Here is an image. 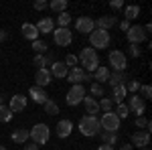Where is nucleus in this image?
Masks as SVG:
<instances>
[{
	"label": "nucleus",
	"instance_id": "1",
	"mask_svg": "<svg viewBox=\"0 0 152 150\" xmlns=\"http://www.w3.org/2000/svg\"><path fill=\"white\" fill-rule=\"evenodd\" d=\"M79 63L83 65V71L85 73H94L97 67H99V57H97V51L91 49V47H87V49H81V53H79Z\"/></svg>",
	"mask_w": 152,
	"mask_h": 150
},
{
	"label": "nucleus",
	"instance_id": "2",
	"mask_svg": "<svg viewBox=\"0 0 152 150\" xmlns=\"http://www.w3.org/2000/svg\"><path fill=\"white\" fill-rule=\"evenodd\" d=\"M99 120L95 116H83L79 120V132L83 136H97L99 134Z\"/></svg>",
	"mask_w": 152,
	"mask_h": 150
},
{
	"label": "nucleus",
	"instance_id": "3",
	"mask_svg": "<svg viewBox=\"0 0 152 150\" xmlns=\"http://www.w3.org/2000/svg\"><path fill=\"white\" fill-rule=\"evenodd\" d=\"M28 138H33V142H35L37 146H41V144L49 142V138H51V130H49L47 124H35L33 130H28Z\"/></svg>",
	"mask_w": 152,
	"mask_h": 150
},
{
	"label": "nucleus",
	"instance_id": "4",
	"mask_svg": "<svg viewBox=\"0 0 152 150\" xmlns=\"http://www.w3.org/2000/svg\"><path fill=\"white\" fill-rule=\"evenodd\" d=\"M89 43H91V49H105L110 45V33L102 29H94L89 33Z\"/></svg>",
	"mask_w": 152,
	"mask_h": 150
},
{
	"label": "nucleus",
	"instance_id": "5",
	"mask_svg": "<svg viewBox=\"0 0 152 150\" xmlns=\"http://www.w3.org/2000/svg\"><path fill=\"white\" fill-rule=\"evenodd\" d=\"M99 128L104 132H118L120 130V118H118L114 112H105L102 118H99Z\"/></svg>",
	"mask_w": 152,
	"mask_h": 150
},
{
	"label": "nucleus",
	"instance_id": "6",
	"mask_svg": "<svg viewBox=\"0 0 152 150\" xmlns=\"http://www.w3.org/2000/svg\"><path fill=\"white\" fill-rule=\"evenodd\" d=\"M107 59H110V65L116 69V73H122V71H126V67H128V57L122 51H110Z\"/></svg>",
	"mask_w": 152,
	"mask_h": 150
},
{
	"label": "nucleus",
	"instance_id": "7",
	"mask_svg": "<svg viewBox=\"0 0 152 150\" xmlns=\"http://www.w3.org/2000/svg\"><path fill=\"white\" fill-rule=\"evenodd\" d=\"M85 87H83L81 83L79 85H71V89L67 91V95H65V102H67V105H77L83 102V97H85Z\"/></svg>",
	"mask_w": 152,
	"mask_h": 150
},
{
	"label": "nucleus",
	"instance_id": "8",
	"mask_svg": "<svg viewBox=\"0 0 152 150\" xmlns=\"http://www.w3.org/2000/svg\"><path fill=\"white\" fill-rule=\"evenodd\" d=\"M126 37H128V41H130V45H140L142 41L146 39V33H144V26H130L128 31H126Z\"/></svg>",
	"mask_w": 152,
	"mask_h": 150
},
{
	"label": "nucleus",
	"instance_id": "9",
	"mask_svg": "<svg viewBox=\"0 0 152 150\" xmlns=\"http://www.w3.org/2000/svg\"><path fill=\"white\" fill-rule=\"evenodd\" d=\"M53 39H55V43H57L59 47H67V45H71L73 35H71L69 29H55V31H53Z\"/></svg>",
	"mask_w": 152,
	"mask_h": 150
},
{
	"label": "nucleus",
	"instance_id": "10",
	"mask_svg": "<svg viewBox=\"0 0 152 150\" xmlns=\"http://www.w3.org/2000/svg\"><path fill=\"white\" fill-rule=\"evenodd\" d=\"M128 110H132L134 114L142 116L144 114V110H146V102L142 100L140 95H132V97H128V105H126Z\"/></svg>",
	"mask_w": 152,
	"mask_h": 150
},
{
	"label": "nucleus",
	"instance_id": "11",
	"mask_svg": "<svg viewBox=\"0 0 152 150\" xmlns=\"http://www.w3.org/2000/svg\"><path fill=\"white\" fill-rule=\"evenodd\" d=\"M75 29H77L79 33H83V35H89V33L95 29V23L89 18V16H79V18L75 20Z\"/></svg>",
	"mask_w": 152,
	"mask_h": 150
},
{
	"label": "nucleus",
	"instance_id": "12",
	"mask_svg": "<svg viewBox=\"0 0 152 150\" xmlns=\"http://www.w3.org/2000/svg\"><path fill=\"white\" fill-rule=\"evenodd\" d=\"M148 144H150V132H134L132 134V146L148 148Z\"/></svg>",
	"mask_w": 152,
	"mask_h": 150
},
{
	"label": "nucleus",
	"instance_id": "13",
	"mask_svg": "<svg viewBox=\"0 0 152 150\" xmlns=\"http://www.w3.org/2000/svg\"><path fill=\"white\" fill-rule=\"evenodd\" d=\"M24 108H26V97L20 95V93H16V95H12L10 97V104H8V110H10L12 114L14 112H23Z\"/></svg>",
	"mask_w": 152,
	"mask_h": 150
},
{
	"label": "nucleus",
	"instance_id": "14",
	"mask_svg": "<svg viewBox=\"0 0 152 150\" xmlns=\"http://www.w3.org/2000/svg\"><path fill=\"white\" fill-rule=\"evenodd\" d=\"M51 79H53V75H51V71L45 67V69H39L35 75V83L37 87H47L49 83H51Z\"/></svg>",
	"mask_w": 152,
	"mask_h": 150
},
{
	"label": "nucleus",
	"instance_id": "15",
	"mask_svg": "<svg viewBox=\"0 0 152 150\" xmlns=\"http://www.w3.org/2000/svg\"><path fill=\"white\" fill-rule=\"evenodd\" d=\"M28 95L33 97V102H35V104H41V105L49 100V95L45 93V89H43V87H37V85H33V87L28 89Z\"/></svg>",
	"mask_w": 152,
	"mask_h": 150
},
{
	"label": "nucleus",
	"instance_id": "16",
	"mask_svg": "<svg viewBox=\"0 0 152 150\" xmlns=\"http://www.w3.org/2000/svg\"><path fill=\"white\" fill-rule=\"evenodd\" d=\"M85 71L81 69V67H73V69H69V73H67V79L73 83V85H79L81 81H85Z\"/></svg>",
	"mask_w": 152,
	"mask_h": 150
},
{
	"label": "nucleus",
	"instance_id": "17",
	"mask_svg": "<svg viewBox=\"0 0 152 150\" xmlns=\"http://www.w3.org/2000/svg\"><path fill=\"white\" fill-rule=\"evenodd\" d=\"M35 26H37V31H39V35H41V33L47 35V33H53V31H55V23H53V18H49V16L41 18L39 24H35Z\"/></svg>",
	"mask_w": 152,
	"mask_h": 150
},
{
	"label": "nucleus",
	"instance_id": "18",
	"mask_svg": "<svg viewBox=\"0 0 152 150\" xmlns=\"http://www.w3.org/2000/svg\"><path fill=\"white\" fill-rule=\"evenodd\" d=\"M71 132H73L71 120H59V124H57V136L59 138H67Z\"/></svg>",
	"mask_w": 152,
	"mask_h": 150
},
{
	"label": "nucleus",
	"instance_id": "19",
	"mask_svg": "<svg viewBox=\"0 0 152 150\" xmlns=\"http://www.w3.org/2000/svg\"><path fill=\"white\" fill-rule=\"evenodd\" d=\"M67 73H69V69H67V65L63 63V61H55L53 65H51V75L53 77H67Z\"/></svg>",
	"mask_w": 152,
	"mask_h": 150
},
{
	"label": "nucleus",
	"instance_id": "20",
	"mask_svg": "<svg viewBox=\"0 0 152 150\" xmlns=\"http://www.w3.org/2000/svg\"><path fill=\"white\" fill-rule=\"evenodd\" d=\"M124 97H128V89H126V85H116V87H114V91H112V102L122 104V102H124Z\"/></svg>",
	"mask_w": 152,
	"mask_h": 150
},
{
	"label": "nucleus",
	"instance_id": "21",
	"mask_svg": "<svg viewBox=\"0 0 152 150\" xmlns=\"http://www.w3.org/2000/svg\"><path fill=\"white\" fill-rule=\"evenodd\" d=\"M116 16H102V18H97V23H95V29H102V31H110L114 24H116Z\"/></svg>",
	"mask_w": 152,
	"mask_h": 150
},
{
	"label": "nucleus",
	"instance_id": "22",
	"mask_svg": "<svg viewBox=\"0 0 152 150\" xmlns=\"http://www.w3.org/2000/svg\"><path fill=\"white\" fill-rule=\"evenodd\" d=\"M91 77H94L95 83H107V77H110V71H107V67H97V69L91 73Z\"/></svg>",
	"mask_w": 152,
	"mask_h": 150
},
{
	"label": "nucleus",
	"instance_id": "23",
	"mask_svg": "<svg viewBox=\"0 0 152 150\" xmlns=\"http://www.w3.org/2000/svg\"><path fill=\"white\" fill-rule=\"evenodd\" d=\"M23 35H24V39H28V41H37V39H39V31H37L35 24L24 23L23 24Z\"/></svg>",
	"mask_w": 152,
	"mask_h": 150
},
{
	"label": "nucleus",
	"instance_id": "24",
	"mask_svg": "<svg viewBox=\"0 0 152 150\" xmlns=\"http://www.w3.org/2000/svg\"><path fill=\"white\" fill-rule=\"evenodd\" d=\"M26 140H28V130L18 128V130L12 132V142L14 144H26Z\"/></svg>",
	"mask_w": 152,
	"mask_h": 150
},
{
	"label": "nucleus",
	"instance_id": "25",
	"mask_svg": "<svg viewBox=\"0 0 152 150\" xmlns=\"http://www.w3.org/2000/svg\"><path fill=\"white\" fill-rule=\"evenodd\" d=\"M83 104H85V110H87V116H95L99 112V104L95 102L94 97L89 95V97H83Z\"/></svg>",
	"mask_w": 152,
	"mask_h": 150
},
{
	"label": "nucleus",
	"instance_id": "26",
	"mask_svg": "<svg viewBox=\"0 0 152 150\" xmlns=\"http://www.w3.org/2000/svg\"><path fill=\"white\" fill-rule=\"evenodd\" d=\"M124 16H126V20H132V18H136V16H140V6H136V4H130V6H126Z\"/></svg>",
	"mask_w": 152,
	"mask_h": 150
},
{
	"label": "nucleus",
	"instance_id": "27",
	"mask_svg": "<svg viewBox=\"0 0 152 150\" xmlns=\"http://www.w3.org/2000/svg\"><path fill=\"white\" fill-rule=\"evenodd\" d=\"M107 83L112 85V87H116V85H124V73H110V77H107Z\"/></svg>",
	"mask_w": 152,
	"mask_h": 150
},
{
	"label": "nucleus",
	"instance_id": "28",
	"mask_svg": "<svg viewBox=\"0 0 152 150\" xmlns=\"http://www.w3.org/2000/svg\"><path fill=\"white\" fill-rule=\"evenodd\" d=\"M43 108H45V114L47 116H57L59 114V105L53 102V100H47L45 104H43Z\"/></svg>",
	"mask_w": 152,
	"mask_h": 150
},
{
	"label": "nucleus",
	"instance_id": "29",
	"mask_svg": "<svg viewBox=\"0 0 152 150\" xmlns=\"http://www.w3.org/2000/svg\"><path fill=\"white\" fill-rule=\"evenodd\" d=\"M99 136L104 140V144H110V146H114L118 142V134L116 132H99Z\"/></svg>",
	"mask_w": 152,
	"mask_h": 150
},
{
	"label": "nucleus",
	"instance_id": "30",
	"mask_svg": "<svg viewBox=\"0 0 152 150\" xmlns=\"http://www.w3.org/2000/svg\"><path fill=\"white\" fill-rule=\"evenodd\" d=\"M57 23H59V29H67L71 23V14L69 12H61L57 16Z\"/></svg>",
	"mask_w": 152,
	"mask_h": 150
},
{
	"label": "nucleus",
	"instance_id": "31",
	"mask_svg": "<svg viewBox=\"0 0 152 150\" xmlns=\"http://www.w3.org/2000/svg\"><path fill=\"white\" fill-rule=\"evenodd\" d=\"M49 6H51L55 12H59V14H61V12H65V8H67V0H53Z\"/></svg>",
	"mask_w": 152,
	"mask_h": 150
},
{
	"label": "nucleus",
	"instance_id": "32",
	"mask_svg": "<svg viewBox=\"0 0 152 150\" xmlns=\"http://www.w3.org/2000/svg\"><path fill=\"white\" fill-rule=\"evenodd\" d=\"M12 120V112L8 110V105H0V122H10Z\"/></svg>",
	"mask_w": 152,
	"mask_h": 150
},
{
	"label": "nucleus",
	"instance_id": "33",
	"mask_svg": "<svg viewBox=\"0 0 152 150\" xmlns=\"http://www.w3.org/2000/svg\"><path fill=\"white\" fill-rule=\"evenodd\" d=\"M89 95L102 97V95H104V87H102L99 83H91V87H89Z\"/></svg>",
	"mask_w": 152,
	"mask_h": 150
},
{
	"label": "nucleus",
	"instance_id": "34",
	"mask_svg": "<svg viewBox=\"0 0 152 150\" xmlns=\"http://www.w3.org/2000/svg\"><path fill=\"white\" fill-rule=\"evenodd\" d=\"M33 49H35L37 53L41 55V53H45V51H47V43H45V41H39V39H37V41H33Z\"/></svg>",
	"mask_w": 152,
	"mask_h": 150
},
{
	"label": "nucleus",
	"instance_id": "35",
	"mask_svg": "<svg viewBox=\"0 0 152 150\" xmlns=\"http://www.w3.org/2000/svg\"><path fill=\"white\" fill-rule=\"evenodd\" d=\"M63 63L67 65V69H73V67H77V63H79V59L75 57V55H67Z\"/></svg>",
	"mask_w": 152,
	"mask_h": 150
},
{
	"label": "nucleus",
	"instance_id": "36",
	"mask_svg": "<svg viewBox=\"0 0 152 150\" xmlns=\"http://www.w3.org/2000/svg\"><path fill=\"white\" fill-rule=\"evenodd\" d=\"M112 105H114L112 97H104V100L99 102V110H104V112H112Z\"/></svg>",
	"mask_w": 152,
	"mask_h": 150
},
{
	"label": "nucleus",
	"instance_id": "37",
	"mask_svg": "<svg viewBox=\"0 0 152 150\" xmlns=\"http://www.w3.org/2000/svg\"><path fill=\"white\" fill-rule=\"evenodd\" d=\"M136 126H138V128H144V130L148 132V130L152 128V124L148 122V120H146V118H142V116H138V118H136Z\"/></svg>",
	"mask_w": 152,
	"mask_h": 150
},
{
	"label": "nucleus",
	"instance_id": "38",
	"mask_svg": "<svg viewBox=\"0 0 152 150\" xmlns=\"http://www.w3.org/2000/svg\"><path fill=\"white\" fill-rule=\"evenodd\" d=\"M128 112H130V110H128L124 104H118V108H116V112H114V114H116L118 118L122 120V118H126V116H128Z\"/></svg>",
	"mask_w": 152,
	"mask_h": 150
},
{
	"label": "nucleus",
	"instance_id": "39",
	"mask_svg": "<svg viewBox=\"0 0 152 150\" xmlns=\"http://www.w3.org/2000/svg\"><path fill=\"white\" fill-rule=\"evenodd\" d=\"M47 63H49V59L45 57V55H37V57H35V65L39 67V69H45Z\"/></svg>",
	"mask_w": 152,
	"mask_h": 150
},
{
	"label": "nucleus",
	"instance_id": "40",
	"mask_svg": "<svg viewBox=\"0 0 152 150\" xmlns=\"http://www.w3.org/2000/svg\"><path fill=\"white\" fill-rule=\"evenodd\" d=\"M140 89H142V100H150L152 97V87L150 85H142Z\"/></svg>",
	"mask_w": 152,
	"mask_h": 150
},
{
	"label": "nucleus",
	"instance_id": "41",
	"mask_svg": "<svg viewBox=\"0 0 152 150\" xmlns=\"http://www.w3.org/2000/svg\"><path fill=\"white\" fill-rule=\"evenodd\" d=\"M128 53L132 55V57H140V45H130Z\"/></svg>",
	"mask_w": 152,
	"mask_h": 150
},
{
	"label": "nucleus",
	"instance_id": "42",
	"mask_svg": "<svg viewBox=\"0 0 152 150\" xmlns=\"http://www.w3.org/2000/svg\"><path fill=\"white\" fill-rule=\"evenodd\" d=\"M126 89H128V91H138V89H140V83H138V81H130L128 85H126Z\"/></svg>",
	"mask_w": 152,
	"mask_h": 150
},
{
	"label": "nucleus",
	"instance_id": "43",
	"mask_svg": "<svg viewBox=\"0 0 152 150\" xmlns=\"http://www.w3.org/2000/svg\"><path fill=\"white\" fill-rule=\"evenodd\" d=\"M33 6H35V10H45V8L49 6V2H45V0H37Z\"/></svg>",
	"mask_w": 152,
	"mask_h": 150
},
{
	"label": "nucleus",
	"instance_id": "44",
	"mask_svg": "<svg viewBox=\"0 0 152 150\" xmlns=\"http://www.w3.org/2000/svg\"><path fill=\"white\" fill-rule=\"evenodd\" d=\"M122 6H124V2H122V0H114V2H112V8H122Z\"/></svg>",
	"mask_w": 152,
	"mask_h": 150
},
{
	"label": "nucleus",
	"instance_id": "45",
	"mask_svg": "<svg viewBox=\"0 0 152 150\" xmlns=\"http://www.w3.org/2000/svg\"><path fill=\"white\" fill-rule=\"evenodd\" d=\"M120 29H122V31L126 33V31L130 29V23H128V20H122V23H120Z\"/></svg>",
	"mask_w": 152,
	"mask_h": 150
},
{
	"label": "nucleus",
	"instance_id": "46",
	"mask_svg": "<svg viewBox=\"0 0 152 150\" xmlns=\"http://www.w3.org/2000/svg\"><path fill=\"white\" fill-rule=\"evenodd\" d=\"M24 150H39V146L33 142V144H26V146H24Z\"/></svg>",
	"mask_w": 152,
	"mask_h": 150
},
{
	"label": "nucleus",
	"instance_id": "47",
	"mask_svg": "<svg viewBox=\"0 0 152 150\" xmlns=\"http://www.w3.org/2000/svg\"><path fill=\"white\" fill-rule=\"evenodd\" d=\"M2 41H6V31H4V29H0V43H2Z\"/></svg>",
	"mask_w": 152,
	"mask_h": 150
},
{
	"label": "nucleus",
	"instance_id": "48",
	"mask_svg": "<svg viewBox=\"0 0 152 150\" xmlns=\"http://www.w3.org/2000/svg\"><path fill=\"white\" fill-rule=\"evenodd\" d=\"M97 150H114V146H110V144H102Z\"/></svg>",
	"mask_w": 152,
	"mask_h": 150
},
{
	"label": "nucleus",
	"instance_id": "49",
	"mask_svg": "<svg viewBox=\"0 0 152 150\" xmlns=\"http://www.w3.org/2000/svg\"><path fill=\"white\" fill-rule=\"evenodd\" d=\"M120 150H134L132 144H124V146H120Z\"/></svg>",
	"mask_w": 152,
	"mask_h": 150
},
{
	"label": "nucleus",
	"instance_id": "50",
	"mask_svg": "<svg viewBox=\"0 0 152 150\" xmlns=\"http://www.w3.org/2000/svg\"><path fill=\"white\" fill-rule=\"evenodd\" d=\"M0 150H6V146H0Z\"/></svg>",
	"mask_w": 152,
	"mask_h": 150
},
{
	"label": "nucleus",
	"instance_id": "51",
	"mask_svg": "<svg viewBox=\"0 0 152 150\" xmlns=\"http://www.w3.org/2000/svg\"><path fill=\"white\" fill-rule=\"evenodd\" d=\"M144 150H150V148H144Z\"/></svg>",
	"mask_w": 152,
	"mask_h": 150
}]
</instances>
